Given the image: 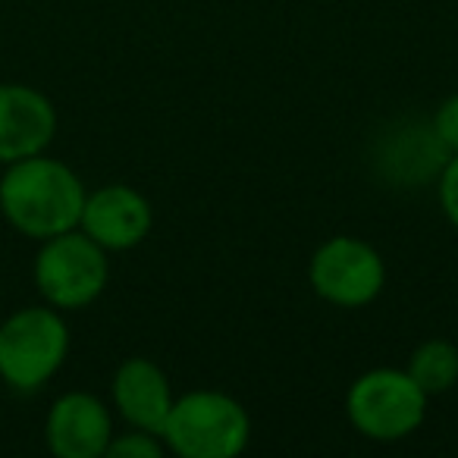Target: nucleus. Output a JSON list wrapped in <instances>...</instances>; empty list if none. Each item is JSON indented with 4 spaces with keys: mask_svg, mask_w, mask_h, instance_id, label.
Listing matches in <instances>:
<instances>
[{
    "mask_svg": "<svg viewBox=\"0 0 458 458\" xmlns=\"http://www.w3.org/2000/svg\"><path fill=\"white\" fill-rule=\"evenodd\" d=\"M0 208L20 233L51 239L79 226L85 189L66 164L51 157H22L0 179Z\"/></svg>",
    "mask_w": 458,
    "mask_h": 458,
    "instance_id": "f257e3e1",
    "label": "nucleus"
},
{
    "mask_svg": "<svg viewBox=\"0 0 458 458\" xmlns=\"http://www.w3.org/2000/svg\"><path fill=\"white\" fill-rule=\"evenodd\" d=\"M160 437L185 458H233L249 445L251 420L233 395L198 389L173 402Z\"/></svg>",
    "mask_w": 458,
    "mask_h": 458,
    "instance_id": "f03ea898",
    "label": "nucleus"
},
{
    "mask_svg": "<svg viewBox=\"0 0 458 458\" xmlns=\"http://www.w3.org/2000/svg\"><path fill=\"white\" fill-rule=\"evenodd\" d=\"M345 408L358 433L377 443H395L420 427L427 414V393L408 370L380 368L352 383Z\"/></svg>",
    "mask_w": 458,
    "mask_h": 458,
    "instance_id": "7ed1b4c3",
    "label": "nucleus"
},
{
    "mask_svg": "<svg viewBox=\"0 0 458 458\" xmlns=\"http://www.w3.org/2000/svg\"><path fill=\"white\" fill-rule=\"evenodd\" d=\"M66 349L64 320L47 308H26L0 327V377L13 389L32 393L57 374Z\"/></svg>",
    "mask_w": 458,
    "mask_h": 458,
    "instance_id": "20e7f679",
    "label": "nucleus"
},
{
    "mask_svg": "<svg viewBox=\"0 0 458 458\" xmlns=\"http://www.w3.org/2000/svg\"><path fill=\"white\" fill-rule=\"evenodd\" d=\"M35 283L41 295L57 308H85L107 286L104 249L85 233L51 236L35 261Z\"/></svg>",
    "mask_w": 458,
    "mask_h": 458,
    "instance_id": "39448f33",
    "label": "nucleus"
},
{
    "mask_svg": "<svg viewBox=\"0 0 458 458\" xmlns=\"http://www.w3.org/2000/svg\"><path fill=\"white\" fill-rule=\"evenodd\" d=\"M386 283L383 258L361 239L336 236L311 258V286L324 301L339 308H361L380 295Z\"/></svg>",
    "mask_w": 458,
    "mask_h": 458,
    "instance_id": "423d86ee",
    "label": "nucleus"
},
{
    "mask_svg": "<svg viewBox=\"0 0 458 458\" xmlns=\"http://www.w3.org/2000/svg\"><path fill=\"white\" fill-rule=\"evenodd\" d=\"M151 204L129 185H107L85 198L79 226L101 249L123 251L151 233Z\"/></svg>",
    "mask_w": 458,
    "mask_h": 458,
    "instance_id": "0eeeda50",
    "label": "nucleus"
},
{
    "mask_svg": "<svg viewBox=\"0 0 458 458\" xmlns=\"http://www.w3.org/2000/svg\"><path fill=\"white\" fill-rule=\"evenodd\" d=\"M57 114L41 91L26 85H0V160L16 164L41 154L54 139Z\"/></svg>",
    "mask_w": 458,
    "mask_h": 458,
    "instance_id": "6e6552de",
    "label": "nucleus"
},
{
    "mask_svg": "<svg viewBox=\"0 0 458 458\" xmlns=\"http://www.w3.org/2000/svg\"><path fill=\"white\" fill-rule=\"evenodd\" d=\"M47 445L60 458H98L110 445V414L95 395L70 393L47 414Z\"/></svg>",
    "mask_w": 458,
    "mask_h": 458,
    "instance_id": "1a4fd4ad",
    "label": "nucleus"
},
{
    "mask_svg": "<svg viewBox=\"0 0 458 458\" xmlns=\"http://www.w3.org/2000/svg\"><path fill=\"white\" fill-rule=\"evenodd\" d=\"M114 399L123 418L139 430H148L154 437L164 433L166 414L173 408L170 383L164 370L148 358H129L114 380Z\"/></svg>",
    "mask_w": 458,
    "mask_h": 458,
    "instance_id": "9d476101",
    "label": "nucleus"
},
{
    "mask_svg": "<svg viewBox=\"0 0 458 458\" xmlns=\"http://www.w3.org/2000/svg\"><path fill=\"white\" fill-rule=\"evenodd\" d=\"M408 374L427 395L445 393L458 380V349L445 339H430L411 355Z\"/></svg>",
    "mask_w": 458,
    "mask_h": 458,
    "instance_id": "9b49d317",
    "label": "nucleus"
},
{
    "mask_svg": "<svg viewBox=\"0 0 458 458\" xmlns=\"http://www.w3.org/2000/svg\"><path fill=\"white\" fill-rule=\"evenodd\" d=\"M107 455H116V458H129V455L157 458L160 455V443L154 439V433H148V430L126 433V437H120V439H110Z\"/></svg>",
    "mask_w": 458,
    "mask_h": 458,
    "instance_id": "f8f14e48",
    "label": "nucleus"
},
{
    "mask_svg": "<svg viewBox=\"0 0 458 458\" xmlns=\"http://www.w3.org/2000/svg\"><path fill=\"white\" fill-rule=\"evenodd\" d=\"M433 135L439 139V145L445 151L458 154V95H452L443 107L437 110V120H433Z\"/></svg>",
    "mask_w": 458,
    "mask_h": 458,
    "instance_id": "ddd939ff",
    "label": "nucleus"
},
{
    "mask_svg": "<svg viewBox=\"0 0 458 458\" xmlns=\"http://www.w3.org/2000/svg\"><path fill=\"white\" fill-rule=\"evenodd\" d=\"M439 198H443V210L458 229V154L445 164L443 179H439Z\"/></svg>",
    "mask_w": 458,
    "mask_h": 458,
    "instance_id": "4468645a",
    "label": "nucleus"
}]
</instances>
